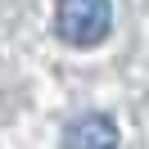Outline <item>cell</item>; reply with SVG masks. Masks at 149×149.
Listing matches in <instances>:
<instances>
[{"mask_svg":"<svg viewBox=\"0 0 149 149\" xmlns=\"http://www.w3.org/2000/svg\"><path fill=\"white\" fill-rule=\"evenodd\" d=\"M113 32V5L109 0H59L54 9V36L63 45L91 50Z\"/></svg>","mask_w":149,"mask_h":149,"instance_id":"1","label":"cell"},{"mask_svg":"<svg viewBox=\"0 0 149 149\" xmlns=\"http://www.w3.org/2000/svg\"><path fill=\"white\" fill-rule=\"evenodd\" d=\"M63 149H118V122L109 113H81L68 122Z\"/></svg>","mask_w":149,"mask_h":149,"instance_id":"2","label":"cell"}]
</instances>
